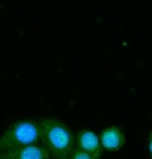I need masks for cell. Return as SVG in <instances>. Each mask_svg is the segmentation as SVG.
<instances>
[{
	"mask_svg": "<svg viewBox=\"0 0 152 159\" xmlns=\"http://www.w3.org/2000/svg\"><path fill=\"white\" fill-rule=\"evenodd\" d=\"M41 143L51 155V158L69 157L74 149V136L69 127L58 119H40Z\"/></svg>",
	"mask_w": 152,
	"mask_h": 159,
	"instance_id": "6da1fadb",
	"label": "cell"
},
{
	"mask_svg": "<svg viewBox=\"0 0 152 159\" xmlns=\"http://www.w3.org/2000/svg\"><path fill=\"white\" fill-rule=\"evenodd\" d=\"M40 140L39 123L35 120H21L12 124L0 136V152L35 145Z\"/></svg>",
	"mask_w": 152,
	"mask_h": 159,
	"instance_id": "7a4b0ae2",
	"label": "cell"
},
{
	"mask_svg": "<svg viewBox=\"0 0 152 159\" xmlns=\"http://www.w3.org/2000/svg\"><path fill=\"white\" fill-rule=\"evenodd\" d=\"M0 159H51V155L42 143H35L0 152Z\"/></svg>",
	"mask_w": 152,
	"mask_h": 159,
	"instance_id": "3957f363",
	"label": "cell"
},
{
	"mask_svg": "<svg viewBox=\"0 0 152 159\" xmlns=\"http://www.w3.org/2000/svg\"><path fill=\"white\" fill-rule=\"evenodd\" d=\"M75 143L77 148L90 153L96 159H100L103 153L99 136L90 129H81L76 133Z\"/></svg>",
	"mask_w": 152,
	"mask_h": 159,
	"instance_id": "277c9868",
	"label": "cell"
},
{
	"mask_svg": "<svg viewBox=\"0 0 152 159\" xmlns=\"http://www.w3.org/2000/svg\"><path fill=\"white\" fill-rule=\"evenodd\" d=\"M100 143L103 150L106 151H119L125 143V135L123 131L117 126L105 128L101 131Z\"/></svg>",
	"mask_w": 152,
	"mask_h": 159,
	"instance_id": "5b68a950",
	"label": "cell"
},
{
	"mask_svg": "<svg viewBox=\"0 0 152 159\" xmlns=\"http://www.w3.org/2000/svg\"><path fill=\"white\" fill-rule=\"evenodd\" d=\"M71 157L70 159H96L93 155H91L90 153L83 151V150H80L76 147V148L73 149L72 153H71Z\"/></svg>",
	"mask_w": 152,
	"mask_h": 159,
	"instance_id": "8992f818",
	"label": "cell"
},
{
	"mask_svg": "<svg viewBox=\"0 0 152 159\" xmlns=\"http://www.w3.org/2000/svg\"><path fill=\"white\" fill-rule=\"evenodd\" d=\"M148 149H149V153H150V156H151V159H152V130L149 134V137H148Z\"/></svg>",
	"mask_w": 152,
	"mask_h": 159,
	"instance_id": "52a82bcc",
	"label": "cell"
},
{
	"mask_svg": "<svg viewBox=\"0 0 152 159\" xmlns=\"http://www.w3.org/2000/svg\"><path fill=\"white\" fill-rule=\"evenodd\" d=\"M54 159H70V157H62V158H54Z\"/></svg>",
	"mask_w": 152,
	"mask_h": 159,
	"instance_id": "ba28073f",
	"label": "cell"
}]
</instances>
